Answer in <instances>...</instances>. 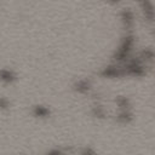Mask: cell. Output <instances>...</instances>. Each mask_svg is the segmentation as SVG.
I'll list each match as a JSON object with an SVG mask.
<instances>
[{"label": "cell", "instance_id": "cell-2", "mask_svg": "<svg viewBox=\"0 0 155 155\" xmlns=\"http://www.w3.org/2000/svg\"><path fill=\"white\" fill-rule=\"evenodd\" d=\"M8 107V102L6 98H2L0 97V109H4V108H7Z\"/></svg>", "mask_w": 155, "mask_h": 155}, {"label": "cell", "instance_id": "cell-1", "mask_svg": "<svg viewBox=\"0 0 155 155\" xmlns=\"http://www.w3.org/2000/svg\"><path fill=\"white\" fill-rule=\"evenodd\" d=\"M15 74L8 69H1L0 70V80L6 84H11L15 80Z\"/></svg>", "mask_w": 155, "mask_h": 155}]
</instances>
